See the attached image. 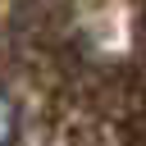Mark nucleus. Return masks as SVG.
I'll return each mask as SVG.
<instances>
[{
  "instance_id": "1",
  "label": "nucleus",
  "mask_w": 146,
  "mask_h": 146,
  "mask_svg": "<svg viewBox=\"0 0 146 146\" xmlns=\"http://www.w3.org/2000/svg\"><path fill=\"white\" fill-rule=\"evenodd\" d=\"M14 137H18V105L0 91V146H14Z\"/></svg>"
}]
</instances>
